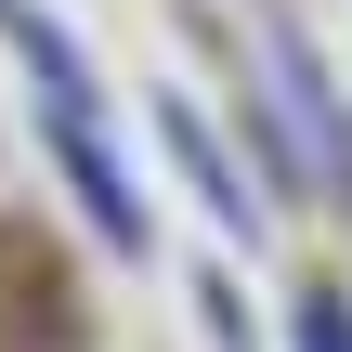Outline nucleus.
<instances>
[{"label": "nucleus", "instance_id": "obj_1", "mask_svg": "<svg viewBox=\"0 0 352 352\" xmlns=\"http://www.w3.org/2000/svg\"><path fill=\"white\" fill-rule=\"evenodd\" d=\"M52 157H65V183L91 196V222H104V235L131 248V235H144V209H131V183H118V157L91 144V118H52Z\"/></svg>", "mask_w": 352, "mask_h": 352}, {"label": "nucleus", "instance_id": "obj_2", "mask_svg": "<svg viewBox=\"0 0 352 352\" xmlns=\"http://www.w3.org/2000/svg\"><path fill=\"white\" fill-rule=\"evenodd\" d=\"M300 340H314V352H352V327H340V314H314V327H300Z\"/></svg>", "mask_w": 352, "mask_h": 352}]
</instances>
